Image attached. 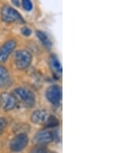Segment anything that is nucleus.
Wrapping results in <instances>:
<instances>
[{"instance_id": "2", "label": "nucleus", "mask_w": 139, "mask_h": 153, "mask_svg": "<svg viewBox=\"0 0 139 153\" xmlns=\"http://www.w3.org/2000/svg\"><path fill=\"white\" fill-rule=\"evenodd\" d=\"M33 60V56L26 50H19L15 53L14 63L16 67L19 71H24L30 67Z\"/></svg>"}, {"instance_id": "6", "label": "nucleus", "mask_w": 139, "mask_h": 153, "mask_svg": "<svg viewBox=\"0 0 139 153\" xmlns=\"http://www.w3.org/2000/svg\"><path fill=\"white\" fill-rule=\"evenodd\" d=\"M56 138V133L49 130H40L36 133L34 136V142L38 146H45L51 143Z\"/></svg>"}, {"instance_id": "3", "label": "nucleus", "mask_w": 139, "mask_h": 153, "mask_svg": "<svg viewBox=\"0 0 139 153\" xmlns=\"http://www.w3.org/2000/svg\"><path fill=\"white\" fill-rule=\"evenodd\" d=\"M1 19L3 22L7 23L12 22H22L24 23L25 20L23 17L20 15L16 9L8 5H5L1 10Z\"/></svg>"}, {"instance_id": "1", "label": "nucleus", "mask_w": 139, "mask_h": 153, "mask_svg": "<svg viewBox=\"0 0 139 153\" xmlns=\"http://www.w3.org/2000/svg\"><path fill=\"white\" fill-rule=\"evenodd\" d=\"M13 95L15 97L17 101H19L26 108H30L35 105L36 96L34 93L30 89L22 87H19L14 89Z\"/></svg>"}, {"instance_id": "12", "label": "nucleus", "mask_w": 139, "mask_h": 153, "mask_svg": "<svg viewBox=\"0 0 139 153\" xmlns=\"http://www.w3.org/2000/svg\"><path fill=\"white\" fill-rule=\"evenodd\" d=\"M36 34L37 38L40 40L41 43H43V45L46 48L50 49L52 47V42L46 33L41 31V30H36Z\"/></svg>"}, {"instance_id": "10", "label": "nucleus", "mask_w": 139, "mask_h": 153, "mask_svg": "<svg viewBox=\"0 0 139 153\" xmlns=\"http://www.w3.org/2000/svg\"><path fill=\"white\" fill-rule=\"evenodd\" d=\"M12 84L10 74L3 66L0 65V88H6Z\"/></svg>"}, {"instance_id": "8", "label": "nucleus", "mask_w": 139, "mask_h": 153, "mask_svg": "<svg viewBox=\"0 0 139 153\" xmlns=\"http://www.w3.org/2000/svg\"><path fill=\"white\" fill-rule=\"evenodd\" d=\"M2 108L5 111H10L15 108L17 105V101L13 94L3 92L0 96Z\"/></svg>"}, {"instance_id": "17", "label": "nucleus", "mask_w": 139, "mask_h": 153, "mask_svg": "<svg viewBox=\"0 0 139 153\" xmlns=\"http://www.w3.org/2000/svg\"><path fill=\"white\" fill-rule=\"evenodd\" d=\"M21 33H22V35H24L25 36H29L31 35L32 31L29 27L27 26H24L21 29Z\"/></svg>"}, {"instance_id": "7", "label": "nucleus", "mask_w": 139, "mask_h": 153, "mask_svg": "<svg viewBox=\"0 0 139 153\" xmlns=\"http://www.w3.org/2000/svg\"><path fill=\"white\" fill-rule=\"evenodd\" d=\"M17 42L14 39H10L6 41L0 47V63H5L12 53L15 51Z\"/></svg>"}, {"instance_id": "15", "label": "nucleus", "mask_w": 139, "mask_h": 153, "mask_svg": "<svg viewBox=\"0 0 139 153\" xmlns=\"http://www.w3.org/2000/svg\"><path fill=\"white\" fill-rule=\"evenodd\" d=\"M8 125V122L5 118L0 117V135L4 132L5 129L6 128Z\"/></svg>"}, {"instance_id": "11", "label": "nucleus", "mask_w": 139, "mask_h": 153, "mask_svg": "<svg viewBox=\"0 0 139 153\" xmlns=\"http://www.w3.org/2000/svg\"><path fill=\"white\" fill-rule=\"evenodd\" d=\"M49 63H50V68L54 73L56 74H61L63 68H62L61 64H60V62H59L56 55H50V59H49Z\"/></svg>"}, {"instance_id": "4", "label": "nucleus", "mask_w": 139, "mask_h": 153, "mask_svg": "<svg viewBox=\"0 0 139 153\" xmlns=\"http://www.w3.org/2000/svg\"><path fill=\"white\" fill-rule=\"evenodd\" d=\"M29 141V137L26 133H19L12 139L9 148L13 152H20L27 147Z\"/></svg>"}, {"instance_id": "5", "label": "nucleus", "mask_w": 139, "mask_h": 153, "mask_svg": "<svg viewBox=\"0 0 139 153\" xmlns=\"http://www.w3.org/2000/svg\"><path fill=\"white\" fill-rule=\"evenodd\" d=\"M46 100L53 105H58L62 100V88L56 84L50 86L45 92Z\"/></svg>"}, {"instance_id": "9", "label": "nucleus", "mask_w": 139, "mask_h": 153, "mask_svg": "<svg viewBox=\"0 0 139 153\" xmlns=\"http://www.w3.org/2000/svg\"><path fill=\"white\" fill-rule=\"evenodd\" d=\"M48 112L44 109L36 110L30 116V121L35 125H43L48 119Z\"/></svg>"}, {"instance_id": "13", "label": "nucleus", "mask_w": 139, "mask_h": 153, "mask_svg": "<svg viewBox=\"0 0 139 153\" xmlns=\"http://www.w3.org/2000/svg\"><path fill=\"white\" fill-rule=\"evenodd\" d=\"M46 128H54V127H56L59 125V121L56 118L55 116H50L48 117V119L47 121H46Z\"/></svg>"}, {"instance_id": "16", "label": "nucleus", "mask_w": 139, "mask_h": 153, "mask_svg": "<svg viewBox=\"0 0 139 153\" xmlns=\"http://www.w3.org/2000/svg\"><path fill=\"white\" fill-rule=\"evenodd\" d=\"M22 5L24 8V10L26 11H31L33 10V3L30 2V0H23Z\"/></svg>"}, {"instance_id": "18", "label": "nucleus", "mask_w": 139, "mask_h": 153, "mask_svg": "<svg viewBox=\"0 0 139 153\" xmlns=\"http://www.w3.org/2000/svg\"><path fill=\"white\" fill-rule=\"evenodd\" d=\"M1 107H2V103H1V100H0V109H1Z\"/></svg>"}, {"instance_id": "14", "label": "nucleus", "mask_w": 139, "mask_h": 153, "mask_svg": "<svg viewBox=\"0 0 139 153\" xmlns=\"http://www.w3.org/2000/svg\"><path fill=\"white\" fill-rule=\"evenodd\" d=\"M29 153H50L48 149L45 146H38L36 145L33 148H32Z\"/></svg>"}]
</instances>
